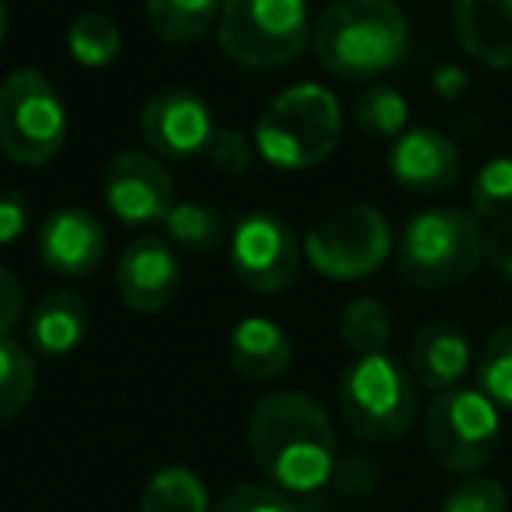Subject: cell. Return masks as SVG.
Returning a JSON list of instances; mask_svg holds the SVG:
<instances>
[{
	"instance_id": "9",
	"label": "cell",
	"mask_w": 512,
	"mask_h": 512,
	"mask_svg": "<svg viewBox=\"0 0 512 512\" xmlns=\"http://www.w3.org/2000/svg\"><path fill=\"white\" fill-rule=\"evenodd\" d=\"M502 436V411L478 387H453L425 411V446L443 471L474 478L492 464Z\"/></svg>"
},
{
	"instance_id": "10",
	"label": "cell",
	"mask_w": 512,
	"mask_h": 512,
	"mask_svg": "<svg viewBox=\"0 0 512 512\" xmlns=\"http://www.w3.org/2000/svg\"><path fill=\"white\" fill-rule=\"evenodd\" d=\"M304 265V241L297 230L269 209H255L234 220L230 230V272L251 293H286Z\"/></svg>"
},
{
	"instance_id": "15",
	"label": "cell",
	"mask_w": 512,
	"mask_h": 512,
	"mask_svg": "<svg viewBox=\"0 0 512 512\" xmlns=\"http://www.w3.org/2000/svg\"><path fill=\"white\" fill-rule=\"evenodd\" d=\"M460 147L436 126H411L387 147V175L411 196H439L460 178Z\"/></svg>"
},
{
	"instance_id": "26",
	"label": "cell",
	"mask_w": 512,
	"mask_h": 512,
	"mask_svg": "<svg viewBox=\"0 0 512 512\" xmlns=\"http://www.w3.org/2000/svg\"><path fill=\"white\" fill-rule=\"evenodd\" d=\"M478 391L485 394L499 411H512V317L502 321L481 345V356L474 363Z\"/></svg>"
},
{
	"instance_id": "31",
	"label": "cell",
	"mask_w": 512,
	"mask_h": 512,
	"mask_svg": "<svg viewBox=\"0 0 512 512\" xmlns=\"http://www.w3.org/2000/svg\"><path fill=\"white\" fill-rule=\"evenodd\" d=\"M258 157V147H255V136L241 133V129H230V126H220V133H216V140L209 143V154L206 161L213 164L220 175H244V171H251V164H255Z\"/></svg>"
},
{
	"instance_id": "14",
	"label": "cell",
	"mask_w": 512,
	"mask_h": 512,
	"mask_svg": "<svg viewBox=\"0 0 512 512\" xmlns=\"http://www.w3.org/2000/svg\"><path fill=\"white\" fill-rule=\"evenodd\" d=\"M39 258L53 276L84 279L102 269L108 255V230L91 209L60 206L39 227Z\"/></svg>"
},
{
	"instance_id": "8",
	"label": "cell",
	"mask_w": 512,
	"mask_h": 512,
	"mask_svg": "<svg viewBox=\"0 0 512 512\" xmlns=\"http://www.w3.org/2000/svg\"><path fill=\"white\" fill-rule=\"evenodd\" d=\"M394 255V230L384 209L349 203L331 209L304 234V262L335 283H359Z\"/></svg>"
},
{
	"instance_id": "33",
	"label": "cell",
	"mask_w": 512,
	"mask_h": 512,
	"mask_svg": "<svg viewBox=\"0 0 512 512\" xmlns=\"http://www.w3.org/2000/svg\"><path fill=\"white\" fill-rule=\"evenodd\" d=\"M28 230V199L18 189H0V248L14 244Z\"/></svg>"
},
{
	"instance_id": "17",
	"label": "cell",
	"mask_w": 512,
	"mask_h": 512,
	"mask_svg": "<svg viewBox=\"0 0 512 512\" xmlns=\"http://www.w3.org/2000/svg\"><path fill=\"white\" fill-rule=\"evenodd\" d=\"M227 359L248 384H272L293 366V342L269 317H244L227 335Z\"/></svg>"
},
{
	"instance_id": "11",
	"label": "cell",
	"mask_w": 512,
	"mask_h": 512,
	"mask_svg": "<svg viewBox=\"0 0 512 512\" xmlns=\"http://www.w3.org/2000/svg\"><path fill=\"white\" fill-rule=\"evenodd\" d=\"M102 199L122 227H164L175 209V178L168 164L150 150H122L108 161L102 178Z\"/></svg>"
},
{
	"instance_id": "32",
	"label": "cell",
	"mask_w": 512,
	"mask_h": 512,
	"mask_svg": "<svg viewBox=\"0 0 512 512\" xmlns=\"http://www.w3.org/2000/svg\"><path fill=\"white\" fill-rule=\"evenodd\" d=\"M21 317H25V286L11 269L0 265V338H11Z\"/></svg>"
},
{
	"instance_id": "7",
	"label": "cell",
	"mask_w": 512,
	"mask_h": 512,
	"mask_svg": "<svg viewBox=\"0 0 512 512\" xmlns=\"http://www.w3.org/2000/svg\"><path fill=\"white\" fill-rule=\"evenodd\" d=\"M67 133V105L46 74L21 67L0 81V154L7 161L46 168L63 150Z\"/></svg>"
},
{
	"instance_id": "28",
	"label": "cell",
	"mask_w": 512,
	"mask_h": 512,
	"mask_svg": "<svg viewBox=\"0 0 512 512\" xmlns=\"http://www.w3.org/2000/svg\"><path fill=\"white\" fill-rule=\"evenodd\" d=\"M328 506L283 492L269 481H241L216 499L213 512H324Z\"/></svg>"
},
{
	"instance_id": "4",
	"label": "cell",
	"mask_w": 512,
	"mask_h": 512,
	"mask_svg": "<svg viewBox=\"0 0 512 512\" xmlns=\"http://www.w3.org/2000/svg\"><path fill=\"white\" fill-rule=\"evenodd\" d=\"M255 147L269 168L307 171L324 164L342 140V105L324 84L279 91L255 122Z\"/></svg>"
},
{
	"instance_id": "1",
	"label": "cell",
	"mask_w": 512,
	"mask_h": 512,
	"mask_svg": "<svg viewBox=\"0 0 512 512\" xmlns=\"http://www.w3.org/2000/svg\"><path fill=\"white\" fill-rule=\"evenodd\" d=\"M248 453L269 485L297 499L328 488L342 467L335 425L304 391H272L255 401L248 418Z\"/></svg>"
},
{
	"instance_id": "30",
	"label": "cell",
	"mask_w": 512,
	"mask_h": 512,
	"mask_svg": "<svg viewBox=\"0 0 512 512\" xmlns=\"http://www.w3.org/2000/svg\"><path fill=\"white\" fill-rule=\"evenodd\" d=\"M439 512H509V492L502 481L474 474L446 492Z\"/></svg>"
},
{
	"instance_id": "3",
	"label": "cell",
	"mask_w": 512,
	"mask_h": 512,
	"mask_svg": "<svg viewBox=\"0 0 512 512\" xmlns=\"http://www.w3.org/2000/svg\"><path fill=\"white\" fill-rule=\"evenodd\" d=\"M488 230L464 206H429L401 227L394 244L398 276L415 290H450L485 262Z\"/></svg>"
},
{
	"instance_id": "22",
	"label": "cell",
	"mask_w": 512,
	"mask_h": 512,
	"mask_svg": "<svg viewBox=\"0 0 512 512\" xmlns=\"http://www.w3.org/2000/svg\"><path fill=\"white\" fill-rule=\"evenodd\" d=\"M140 512H213L209 488L192 467L168 464L150 474L140 495Z\"/></svg>"
},
{
	"instance_id": "19",
	"label": "cell",
	"mask_w": 512,
	"mask_h": 512,
	"mask_svg": "<svg viewBox=\"0 0 512 512\" xmlns=\"http://www.w3.org/2000/svg\"><path fill=\"white\" fill-rule=\"evenodd\" d=\"M84 335H88V304L77 290H49L25 321L28 349L46 359L77 352Z\"/></svg>"
},
{
	"instance_id": "2",
	"label": "cell",
	"mask_w": 512,
	"mask_h": 512,
	"mask_svg": "<svg viewBox=\"0 0 512 512\" xmlns=\"http://www.w3.org/2000/svg\"><path fill=\"white\" fill-rule=\"evenodd\" d=\"M310 46L338 81L377 84L408 60L411 25L398 0H331L317 14Z\"/></svg>"
},
{
	"instance_id": "29",
	"label": "cell",
	"mask_w": 512,
	"mask_h": 512,
	"mask_svg": "<svg viewBox=\"0 0 512 512\" xmlns=\"http://www.w3.org/2000/svg\"><path fill=\"white\" fill-rule=\"evenodd\" d=\"M471 213L481 223L512 220V157H492L471 182Z\"/></svg>"
},
{
	"instance_id": "27",
	"label": "cell",
	"mask_w": 512,
	"mask_h": 512,
	"mask_svg": "<svg viewBox=\"0 0 512 512\" xmlns=\"http://www.w3.org/2000/svg\"><path fill=\"white\" fill-rule=\"evenodd\" d=\"M35 380L32 349L14 338H0V422H11L32 405Z\"/></svg>"
},
{
	"instance_id": "34",
	"label": "cell",
	"mask_w": 512,
	"mask_h": 512,
	"mask_svg": "<svg viewBox=\"0 0 512 512\" xmlns=\"http://www.w3.org/2000/svg\"><path fill=\"white\" fill-rule=\"evenodd\" d=\"M485 262L492 265L506 283H512V220H502L488 227Z\"/></svg>"
},
{
	"instance_id": "20",
	"label": "cell",
	"mask_w": 512,
	"mask_h": 512,
	"mask_svg": "<svg viewBox=\"0 0 512 512\" xmlns=\"http://www.w3.org/2000/svg\"><path fill=\"white\" fill-rule=\"evenodd\" d=\"M143 11L164 46H189L216 28L223 0H143Z\"/></svg>"
},
{
	"instance_id": "12",
	"label": "cell",
	"mask_w": 512,
	"mask_h": 512,
	"mask_svg": "<svg viewBox=\"0 0 512 512\" xmlns=\"http://www.w3.org/2000/svg\"><path fill=\"white\" fill-rule=\"evenodd\" d=\"M220 133L213 108L203 95L168 88L147 98L140 108V136L161 161H196L209 154V143Z\"/></svg>"
},
{
	"instance_id": "6",
	"label": "cell",
	"mask_w": 512,
	"mask_h": 512,
	"mask_svg": "<svg viewBox=\"0 0 512 512\" xmlns=\"http://www.w3.org/2000/svg\"><path fill=\"white\" fill-rule=\"evenodd\" d=\"M216 42L244 70H283L314 42L310 7L307 0H223Z\"/></svg>"
},
{
	"instance_id": "23",
	"label": "cell",
	"mask_w": 512,
	"mask_h": 512,
	"mask_svg": "<svg viewBox=\"0 0 512 512\" xmlns=\"http://www.w3.org/2000/svg\"><path fill=\"white\" fill-rule=\"evenodd\" d=\"M411 108L408 98L391 84H366L352 102V122L363 136L370 140H398L401 133H408Z\"/></svg>"
},
{
	"instance_id": "13",
	"label": "cell",
	"mask_w": 512,
	"mask_h": 512,
	"mask_svg": "<svg viewBox=\"0 0 512 512\" xmlns=\"http://www.w3.org/2000/svg\"><path fill=\"white\" fill-rule=\"evenodd\" d=\"M115 290L136 314H157L182 290V258L161 234H143L115 262Z\"/></svg>"
},
{
	"instance_id": "24",
	"label": "cell",
	"mask_w": 512,
	"mask_h": 512,
	"mask_svg": "<svg viewBox=\"0 0 512 512\" xmlns=\"http://www.w3.org/2000/svg\"><path fill=\"white\" fill-rule=\"evenodd\" d=\"M164 237L189 255H209L227 241V223H223V213L216 206L185 199V203H175L168 220H164Z\"/></svg>"
},
{
	"instance_id": "16",
	"label": "cell",
	"mask_w": 512,
	"mask_h": 512,
	"mask_svg": "<svg viewBox=\"0 0 512 512\" xmlns=\"http://www.w3.org/2000/svg\"><path fill=\"white\" fill-rule=\"evenodd\" d=\"M474 345L467 331L453 321H429L415 331L408 349V370L418 387L446 394L474 370Z\"/></svg>"
},
{
	"instance_id": "21",
	"label": "cell",
	"mask_w": 512,
	"mask_h": 512,
	"mask_svg": "<svg viewBox=\"0 0 512 512\" xmlns=\"http://www.w3.org/2000/svg\"><path fill=\"white\" fill-rule=\"evenodd\" d=\"M338 338L352 356H377V352H391L394 338V317L384 300L377 297H356L342 307L338 314Z\"/></svg>"
},
{
	"instance_id": "25",
	"label": "cell",
	"mask_w": 512,
	"mask_h": 512,
	"mask_svg": "<svg viewBox=\"0 0 512 512\" xmlns=\"http://www.w3.org/2000/svg\"><path fill=\"white\" fill-rule=\"evenodd\" d=\"M67 53H70V60L88 70L112 67L122 53V28L115 25V18L105 11L77 14L67 28Z\"/></svg>"
},
{
	"instance_id": "5",
	"label": "cell",
	"mask_w": 512,
	"mask_h": 512,
	"mask_svg": "<svg viewBox=\"0 0 512 512\" xmlns=\"http://www.w3.org/2000/svg\"><path fill=\"white\" fill-rule=\"evenodd\" d=\"M338 415L363 443L387 446L405 439L418 418V384L408 363L391 352L352 359L338 377Z\"/></svg>"
},
{
	"instance_id": "35",
	"label": "cell",
	"mask_w": 512,
	"mask_h": 512,
	"mask_svg": "<svg viewBox=\"0 0 512 512\" xmlns=\"http://www.w3.org/2000/svg\"><path fill=\"white\" fill-rule=\"evenodd\" d=\"M7 7H4V0H0V46H4V39H7Z\"/></svg>"
},
{
	"instance_id": "18",
	"label": "cell",
	"mask_w": 512,
	"mask_h": 512,
	"mask_svg": "<svg viewBox=\"0 0 512 512\" xmlns=\"http://www.w3.org/2000/svg\"><path fill=\"white\" fill-rule=\"evenodd\" d=\"M453 35L471 60L512 67V0H453Z\"/></svg>"
}]
</instances>
